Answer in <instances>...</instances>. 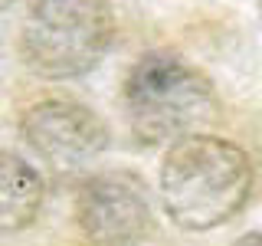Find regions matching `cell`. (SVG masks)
Segmentation results:
<instances>
[{
  "label": "cell",
  "instance_id": "obj_4",
  "mask_svg": "<svg viewBox=\"0 0 262 246\" xmlns=\"http://www.w3.org/2000/svg\"><path fill=\"white\" fill-rule=\"evenodd\" d=\"M76 223L89 246H138L151 230L147 184L135 171H98L79 187Z\"/></svg>",
  "mask_w": 262,
  "mask_h": 246
},
{
  "label": "cell",
  "instance_id": "obj_7",
  "mask_svg": "<svg viewBox=\"0 0 262 246\" xmlns=\"http://www.w3.org/2000/svg\"><path fill=\"white\" fill-rule=\"evenodd\" d=\"M233 246H262V233H246V236H239Z\"/></svg>",
  "mask_w": 262,
  "mask_h": 246
},
{
  "label": "cell",
  "instance_id": "obj_5",
  "mask_svg": "<svg viewBox=\"0 0 262 246\" xmlns=\"http://www.w3.org/2000/svg\"><path fill=\"white\" fill-rule=\"evenodd\" d=\"M20 135L36 158L59 174L89 168L108 148V128L76 98H43L20 118Z\"/></svg>",
  "mask_w": 262,
  "mask_h": 246
},
{
  "label": "cell",
  "instance_id": "obj_8",
  "mask_svg": "<svg viewBox=\"0 0 262 246\" xmlns=\"http://www.w3.org/2000/svg\"><path fill=\"white\" fill-rule=\"evenodd\" d=\"M4 7H7V0H0V10H4Z\"/></svg>",
  "mask_w": 262,
  "mask_h": 246
},
{
  "label": "cell",
  "instance_id": "obj_3",
  "mask_svg": "<svg viewBox=\"0 0 262 246\" xmlns=\"http://www.w3.org/2000/svg\"><path fill=\"white\" fill-rule=\"evenodd\" d=\"M112 36L108 0H30L20 20V56L43 79H79L102 63Z\"/></svg>",
  "mask_w": 262,
  "mask_h": 246
},
{
  "label": "cell",
  "instance_id": "obj_6",
  "mask_svg": "<svg viewBox=\"0 0 262 246\" xmlns=\"http://www.w3.org/2000/svg\"><path fill=\"white\" fill-rule=\"evenodd\" d=\"M43 207V177L27 158L0 151V233L30 227Z\"/></svg>",
  "mask_w": 262,
  "mask_h": 246
},
{
  "label": "cell",
  "instance_id": "obj_2",
  "mask_svg": "<svg viewBox=\"0 0 262 246\" xmlns=\"http://www.w3.org/2000/svg\"><path fill=\"white\" fill-rule=\"evenodd\" d=\"M128 128L141 145L180 141L210 125L220 112L216 89L196 66L174 53H147L125 79Z\"/></svg>",
  "mask_w": 262,
  "mask_h": 246
},
{
  "label": "cell",
  "instance_id": "obj_1",
  "mask_svg": "<svg viewBox=\"0 0 262 246\" xmlns=\"http://www.w3.org/2000/svg\"><path fill=\"white\" fill-rule=\"evenodd\" d=\"M252 161L239 145L216 135H187L161 161V200L184 230H216L246 207Z\"/></svg>",
  "mask_w": 262,
  "mask_h": 246
}]
</instances>
